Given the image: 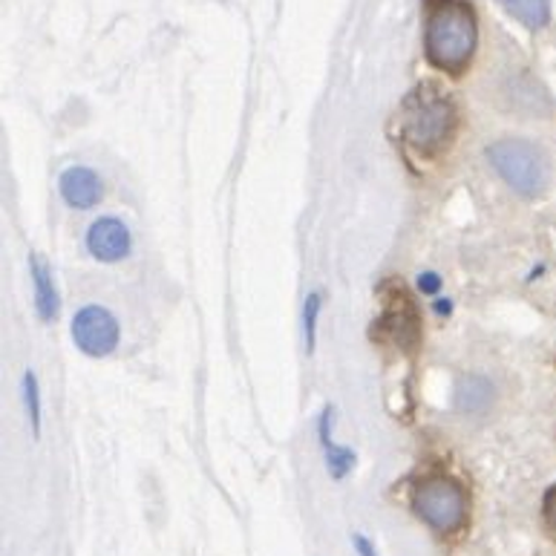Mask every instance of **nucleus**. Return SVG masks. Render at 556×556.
<instances>
[{"mask_svg": "<svg viewBox=\"0 0 556 556\" xmlns=\"http://www.w3.org/2000/svg\"><path fill=\"white\" fill-rule=\"evenodd\" d=\"M490 399H493V387H490L484 378H479V375H470V378H465L462 387H458V409H462V413H470V416L484 413Z\"/></svg>", "mask_w": 556, "mask_h": 556, "instance_id": "9d476101", "label": "nucleus"}, {"mask_svg": "<svg viewBox=\"0 0 556 556\" xmlns=\"http://www.w3.org/2000/svg\"><path fill=\"white\" fill-rule=\"evenodd\" d=\"M490 165L522 197H540L548 188L551 165L545 150L525 139H498L488 148Z\"/></svg>", "mask_w": 556, "mask_h": 556, "instance_id": "7ed1b4c3", "label": "nucleus"}, {"mask_svg": "<svg viewBox=\"0 0 556 556\" xmlns=\"http://www.w3.org/2000/svg\"><path fill=\"white\" fill-rule=\"evenodd\" d=\"M456 125V110L447 96H441L432 87H421L404 104V139L418 153H435L447 144Z\"/></svg>", "mask_w": 556, "mask_h": 556, "instance_id": "f03ea898", "label": "nucleus"}, {"mask_svg": "<svg viewBox=\"0 0 556 556\" xmlns=\"http://www.w3.org/2000/svg\"><path fill=\"white\" fill-rule=\"evenodd\" d=\"M130 245H134L130 231L116 216H104L99 223H92L90 231H87V249L101 263H118L130 254Z\"/></svg>", "mask_w": 556, "mask_h": 556, "instance_id": "423d86ee", "label": "nucleus"}, {"mask_svg": "<svg viewBox=\"0 0 556 556\" xmlns=\"http://www.w3.org/2000/svg\"><path fill=\"white\" fill-rule=\"evenodd\" d=\"M416 510L424 522L432 525L435 531H458L467 519V496L450 479H427L416 490Z\"/></svg>", "mask_w": 556, "mask_h": 556, "instance_id": "20e7f679", "label": "nucleus"}, {"mask_svg": "<svg viewBox=\"0 0 556 556\" xmlns=\"http://www.w3.org/2000/svg\"><path fill=\"white\" fill-rule=\"evenodd\" d=\"M24 401L26 409H29L33 432L38 435V432H41V390H38V378H35L33 369L24 375Z\"/></svg>", "mask_w": 556, "mask_h": 556, "instance_id": "f8f14e48", "label": "nucleus"}, {"mask_svg": "<svg viewBox=\"0 0 556 556\" xmlns=\"http://www.w3.org/2000/svg\"><path fill=\"white\" fill-rule=\"evenodd\" d=\"M61 197L70 208L87 211L92 205H99L101 200V179L92 174L90 167H67L61 174Z\"/></svg>", "mask_w": 556, "mask_h": 556, "instance_id": "0eeeda50", "label": "nucleus"}, {"mask_svg": "<svg viewBox=\"0 0 556 556\" xmlns=\"http://www.w3.org/2000/svg\"><path fill=\"white\" fill-rule=\"evenodd\" d=\"M355 548L361 556H375V548L364 540V536H355Z\"/></svg>", "mask_w": 556, "mask_h": 556, "instance_id": "2eb2a0df", "label": "nucleus"}, {"mask_svg": "<svg viewBox=\"0 0 556 556\" xmlns=\"http://www.w3.org/2000/svg\"><path fill=\"white\" fill-rule=\"evenodd\" d=\"M29 275L35 282V306H38V317L41 320H55L59 317V289L52 282V271L43 266L38 254H29Z\"/></svg>", "mask_w": 556, "mask_h": 556, "instance_id": "6e6552de", "label": "nucleus"}, {"mask_svg": "<svg viewBox=\"0 0 556 556\" xmlns=\"http://www.w3.org/2000/svg\"><path fill=\"white\" fill-rule=\"evenodd\" d=\"M498 3L507 15H514L528 29H542L551 21L548 0H498Z\"/></svg>", "mask_w": 556, "mask_h": 556, "instance_id": "1a4fd4ad", "label": "nucleus"}, {"mask_svg": "<svg viewBox=\"0 0 556 556\" xmlns=\"http://www.w3.org/2000/svg\"><path fill=\"white\" fill-rule=\"evenodd\" d=\"M542 507H545V525L556 533V488H551L548 493H545V505Z\"/></svg>", "mask_w": 556, "mask_h": 556, "instance_id": "ddd939ff", "label": "nucleus"}, {"mask_svg": "<svg viewBox=\"0 0 556 556\" xmlns=\"http://www.w3.org/2000/svg\"><path fill=\"white\" fill-rule=\"evenodd\" d=\"M317 317H320V294H308L303 303V334H306V352L312 355L317 346Z\"/></svg>", "mask_w": 556, "mask_h": 556, "instance_id": "9b49d317", "label": "nucleus"}, {"mask_svg": "<svg viewBox=\"0 0 556 556\" xmlns=\"http://www.w3.org/2000/svg\"><path fill=\"white\" fill-rule=\"evenodd\" d=\"M418 289H421V294H435L441 289V277L427 271V275L418 277Z\"/></svg>", "mask_w": 556, "mask_h": 556, "instance_id": "4468645a", "label": "nucleus"}, {"mask_svg": "<svg viewBox=\"0 0 556 556\" xmlns=\"http://www.w3.org/2000/svg\"><path fill=\"white\" fill-rule=\"evenodd\" d=\"M479 41L476 12L467 0H430L424 52L432 67L462 73L470 64Z\"/></svg>", "mask_w": 556, "mask_h": 556, "instance_id": "f257e3e1", "label": "nucleus"}, {"mask_svg": "<svg viewBox=\"0 0 556 556\" xmlns=\"http://www.w3.org/2000/svg\"><path fill=\"white\" fill-rule=\"evenodd\" d=\"M73 341L84 355H110L118 346V320L104 306H84L73 320Z\"/></svg>", "mask_w": 556, "mask_h": 556, "instance_id": "39448f33", "label": "nucleus"}]
</instances>
